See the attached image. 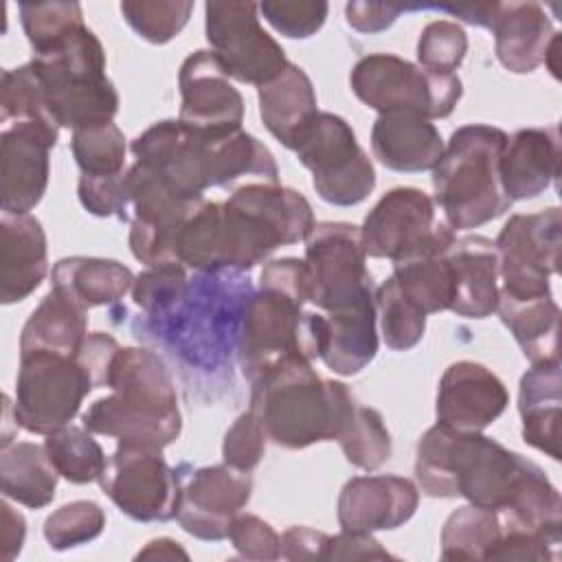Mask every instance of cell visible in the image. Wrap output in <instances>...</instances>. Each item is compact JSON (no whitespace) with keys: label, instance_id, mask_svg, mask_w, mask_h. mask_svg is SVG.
I'll use <instances>...</instances> for the list:
<instances>
[{"label":"cell","instance_id":"1","mask_svg":"<svg viewBox=\"0 0 562 562\" xmlns=\"http://www.w3.org/2000/svg\"><path fill=\"white\" fill-rule=\"evenodd\" d=\"M307 274L303 259L283 257L263 266L259 290L241 305L237 325V358L252 384L285 362H312L325 347L327 321L305 312Z\"/></svg>","mask_w":562,"mask_h":562},{"label":"cell","instance_id":"2","mask_svg":"<svg viewBox=\"0 0 562 562\" xmlns=\"http://www.w3.org/2000/svg\"><path fill=\"white\" fill-rule=\"evenodd\" d=\"M130 149L136 162L156 171L178 195L189 200H202L209 187H233L246 178L279 182L272 151L244 130L204 136L167 119L138 134Z\"/></svg>","mask_w":562,"mask_h":562},{"label":"cell","instance_id":"3","mask_svg":"<svg viewBox=\"0 0 562 562\" xmlns=\"http://www.w3.org/2000/svg\"><path fill=\"white\" fill-rule=\"evenodd\" d=\"M105 397L81 415L92 435L165 448L180 437L178 393L162 358L147 347H121L112 360Z\"/></svg>","mask_w":562,"mask_h":562},{"label":"cell","instance_id":"4","mask_svg":"<svg viewBox=\"0 0 562 562\" xmlns=\"http://www.w3.org/2000/svg\"><path fill=\"white\" fill-rule=\"evenodd\" d=\"M527 457L481 435L446 424L428 428L415 452V479L432 498L463 496L470 505L501 512L512 496Z\"/></svg>","mask_w":562,"mask_h":562},{"label":"cell","instance_id":"5","mask_svg":"<svg viewBox=\"0 0 562 562\" xmlns=\"http://www.w3.org/2000/svg\"><path fill=\"white\" fill-rule=\"evenodd\" d=\"M356 402L338 380H323L312 362H285L250 384V408L266 437L288 450L336 441Z\"/></svg>","mask_w":562,"mask_h":562},{"label":"cell","instance_id":"6","mask_svg":"<svg viewBox=\"0 0 562 562\" xmlns=\"http://www.w3.org/2000/svg\"><path fill=\"white\" fill-rule=\"evenodd\" d=\"M507 134L498 127L470 123L452 132L443 154L432 169L435 204L454 231L483 226L509 211L501 182V154Z\"/></svg>","mask_w":562,"mask_h":562},{"label":"cell","instance_id":"7","mask_svg":"<svg viewBox=\"0 0 562 562\" xmlns=\"http://www.w3.org/2000/svg\"><path fill=\"white\" fill-rule=\"evenodd\" d=\"M29 64L42 81L59 127L75 132L116 116L119 92L105 75V50L86 24L33 50Z\"/></svg>","mask_w":562,"mask_h":562},{"label":"cell","instance_id":"8","mask_svg":"<svg viewBox=\"0 0 562 562\" xmlns=\"http://www.w3.org/2000/svg\"><path fill=\"white\" fill-rule=\"evenodd\" d=\"M231 270H250L277 248L305 241L314 228L310 202L294 189L248 182L222 202Z\"/></svg>","mask_w":562,"mask_h":562},{"label":"cell","instance_id":"9","mask_svg":"<svg viewBox=\"0 0 562 562\" xmlns=\"http://www.w3.org/2000/svg\"><path fill=\"white\" fill-rule=\"evenodd\" d=\"M353 94L380 114L446 119L457 108L463 83L457 75L430 72L391 53L364 55L349 75Z\"/></svg>","mask_w":562,"mask_h":562},{"label":"cell","instance_id":"10","mask_svg":"<svg viewBox=\"0 0 562 562\" xmlns=\"http://www.w3.org/2000/svg\"><path fill=\"white\" fill-rule=\"evenodd\" d=\"M92 389L97 382L77 356L20 353L13 402L20 428L46 437L68 426Z\"/></svg>","mask_w":562,"mask_h":562},{"label":"cell","instance_id":"11","mask_svg":"<svg viewBox=\"0 0 562 562\" xmlns=\"http://www.w3.org/2000/svg\"><path fill=\"white\" fill-rule=\"evenodd\" d=\"M294 151L312 171V187L327 204H360L375 187L373 162L358 145L351 125L338 114L318 112Z\"/></svg>","mask_w":562,"mask_h":562},{"label":"cell","instance_id":"12","mask_svg":"<svg viewBox=\"0 0 562 562\" xmlns=\"http://www.w3.org/2000/svg\"><path fill=\"white\" fill-rule=\"evenodd\" d=\"M307 301L327 314L373 294L360 228L349 222H318L305 237Z\"/></svg>","mask_w":562,"mask_h":562},{"label":"cell","instance_id":"13","mask_svg":"<svg viewBox=\"0 0 562 562\" xmlns=\"http://www.w3.org/2000/svg\"><path fill=\"white\" fill-rule=\"evenodd\" d=\"M99 485L132 520L167 522L178 514L182 474L165 461L162 448L119 441Z\"/></svg>","mask_w":562,"mask_h":562},{"label":"cell","instance_id":"14","mask_svg":"<svg viewBox=\"0 0 562 562\" xmlns=\"http://www.w3.org/2000/svg\"><path fill=\"white\" fill-rule=\"evenodd\" d=\"M498 283L509 296H549L562 246V213L551 206L540 213L512 215L496 237Z\"/></svg>","mask_w":562,"mask_h":562},{"label":"cell","instance_id":"15","mask_svg":"<svg viewBox=\"0 0 562 562\" xmlns=\"http://www.w3.org/2000/svg\"><path fill=\"white\" fill-rule=\"evenodd\" d=\"M255 2H206L204 29L224 72L241 83L263 86L285 66L281 44L259 24Z\"/></svg>","mask_w":562,"mask_h":562},{"label":"cell","instance_id":"16","mask_svg":"<svg viewBox=\"0 0 562 562\" xmlns=\"http://www.w3.org/2000/svg\"><path fill=\"white\" fill-rule=\"evenodd\" d=\"M130 200V250L145 266L176 263V241L187 217L204 202L178 195L156 171L134 162L125 169Z\"/></svg>","mask_w":562,"mask_h":562},{"label":"cell","instance_id":"17","mask_svg":"<svg viewBox=\"0 0 562 562\" xmlns=\"http://www.w3.org/2000/svg\"><path fill=\"white\" fill-rule=\"evenodd\" d=\"M250 494V472L231 468L228 463L198 468L182 479L176 518L189 536L220 542L228 538L231 525L248 505Z\"/></svg>","mask_w":562,"mask_h":562},{"label":"cell","instance_id":"18","mask_svg":"<svg viewBox=\"0 0 562 562\" xmlns=\"http://www.w3.org/2000/svg\"><path fill=\"white\" fill-rule=\"evenodd\" d=\"M178 123L195 134L226 136L241 130L244 97L231 83L213 50L191 53L178 72Z\"/></svg>","mask_w":562,"mask_h":562},{"label":"cell","instance_id":"19","mask_svg":"<svg viewBox=\"0 0 562 562\" xmlns=\"http://www.w3.org/2000/svg\"><path fill=\"white\" fill-rule=\"evenodd\" d=\"M439 226L428 193L415 187H397L386 191L369 211L360 237L369 257L397 261L428 246Z\"/></svg>","mask_w":562,"mask_h":562},{"label":"cell","instance_id":"20","mask_svg":"<svg viewBox=\"0 0 562 562\" xmlns=\"http://www.w3.org/2000/svg\"><path fill=\"white\" fill-rule=\"evenodd\" d=\"M59 132L18 121L0 134V206L7 213H29L46 193L48 156Z\"/></svg>","mask_w":562,"mask_h":562},{"label":"cell","instance_id":"21","mask_svg":"<svg viewBox=\"0 0 562 562\" xmlns=\"http://www.w3.org/2000/svg\"><path fill=\"white\" fill-rule=\"evenodd\" d=\"M509 404L501 378L472 360L452 362L437 389V422L463 432H481L496 422Z\"/></svg>","mask_w":562,"mask_h":562},{"label":"cell","instance_id":"22","mask_svg":"<svg viewBox=\"0 0 562 562\" xmlns=\"http://www.w3.org/2000/svg\"><path fill=\"white\" fill-rule=\"evenodd\" d=\"M419 505V490L395 474L353 476L338 496V525L347 531H384L408 522Z\"/></svg>","mask_w":562,"mask_h":562},{"label":"cell","instance_id":"23","mask_svg":"<svg viewBox=\"0 0 562 562\" xmlns=\"http://www.w3.org/2000/svg\"><path fill=\"white\" fill-rule=\"evenodd\" d=\"M48 270L46 233L31 213L0 217V301L20 303L31 296Z\"/></svg>","mask_w":562,"mask_h":562},{"label":"cell","instance_id":"24","mask_svg":"<svg viewBox=\"0 0 562 562\" xmlns=\"http://www.w3.org/2000/svg\"><path fill=\"white\" fill-rule=\"evenodd\" d=\"M452 272L450 312L463 318H485L498 301V252L485 235L457 237L448 248Z\"/></svg>","mask_w":562,"mask_h":562},{"label":"cell","instance_id":"25","mask_svg":"<svg viewBox=\"0 0 562 562\" xmlns=\"http://www.w3.org/2000/svg\"><path fill=\"white\" fill-rule=\"evenodd\" d=\"M498 171L503 189L512 202L544 193L560 171L558 127H525L507 136Z\"/></svg>","mask_w":562,"mask_h":562},{"label":"cell","instance_id":"26","mask_svg":"<svg viewBox=\"0 0 562 562\" xmlns=\"http://www.w3.org/2000/svg\"><path fill=\"white\" fill-rule=\"evenodd\" d=\"M494 35L496 59L516 75L533 72L555 31L538 2H494L487 26Z\"/></svg>","mask_w":562,"mask_h":562},{"label":"cell","instance_id":"27","mask_svg":"<svg viewBox=\"0 0 562 562\" xmlns=\"http://www.w3.org/2000/svg\"><path fill=\"white\" fill-rule=\"evenodd\" d=\"M373 156L391 171H432L443 154L439 130L413 114H380L371 127Z\"/></svg>","mask_w":562,"mask_h":562},{"label":"cell","instance_id":"28","mask_svg":"<svg viewBox=\"0 0 562 562\" xmlns=\"http://www.w3.org/2000/svg\"><path fill=\"white\" fill-rule=\"evenodd\" d=\"M454 239V231L441 222L428 246L393 261V279L397 281L400 292L426 316L450 307L452 272L448 248Z\"/></svg>","mask_w":562,"mask_h":562},{"label":"cell","instance_id":"29","mask_svg":"<svg viewBox=\"0 0 562 562\" xmlns=\"http://www.w3.org/2000/svg\"><path fill=\"white\" fill-rule=\"evenodd\" d=\"M316 114V92L301 66L288 61L274 79L259 86V116L283 147L294 151Z\"/></svg>","mask_w":562,"mask_h":562},{"label":"cell","instance_id":"30","mask_svg":"<svg viewBox=\"0 0 562 562\" xmlns=\"http://www.w3.org/2000/svg\"><path fill=\"white\" fill-rule=\"evenodd\" d=\"M518 413L522 419V439L553 461H560L562 373L558 358L536 362L520 378Z\"/></svg>","mask_w":562,"mask_h":562},{"label":"cell","instance_id":"31","mask_svg":"<svg viewBox=\"0 0 562 562\" xmlns=\"http://www.w3.org/2000/svg\"><path fill=\"white\" fill-rule=\"evenodd\" d=\"M325 347L321 360L338 375L360 373L378 353L375 292L356 305L325 316Z\"/></svg>","mask_w":562,"mask_h":562},{"label":"cell","instance_id":"32","mask_svg":"<svg viewBox=\"0 0 562 562\" xmlns=\"http://www.w3.org/2000/svg\"><path fill=\"white\" fill-rule=\"evenodd\" d=\"M132 285V270L114 259L66 257L59 259L50 272V290L81 310L116 303Z\"/></svg>","mask_w":562,"mask_h":562},{"label":"cell","instance_id":"33","mask_svg":"<svg viewBox=\"0 0 562 562\" xmlns=\"http://www.w3.org/2000/svg\"><path fill=\"white\" fill-rule=\"evenodd\" d=\"M496 312L531 364L558 358L560 307L553 294L509 296L498 290Z\"/></svg>","mask_w":562,"mask_h":562},{"label":"cell","instance_id":"34","mask_svg":"<svg viewBox=\"0 0 562 562\" xmlns=\"http://www.w3.org/2000/svg\"><path fill=\"white\" fill-rule=\"evenodd\" d=\"M88 336V310H81L50 290L26 318L20 334V353L50 351L77 356Z\"/></svg>","mask_w":562,"mask_h":562},{"label":"cell","instance_id":"35","mask_svg":"<svg viewBox=\"0 0 562 562\" xmlns=\"http://www.w3.org/2000/svg\"><path fill=\"white\" fill-rule=\"evenodd\" d=\"M59 472L46 448L33 441H13L0 448V483L4 498L42 509L55 498Z\"/></svg>","mask_w":562,"mask_h":562},{"label":"cell","instance_id":"36","mask_svg":"<svg viewBox=\"0 0 562 562\" xmlns=\"http://www.w3.org/2000/svg\"><path fill=\"white\" fill-rule=\"evenodd\" d=\"M501 536L503 527L496 512L476 505H463L454 509L443 522L441 558L487 560Z\"/></svg>","mask_w":562,"mask_h":562},{"label":"cell","instance_id":"37","mask_svg":"<svg viewBox=\"0 0 562 562\" xmlns=\"http://www.w3.org/2000/svg\"><path fill=\"white\" fill-rule=\"evenodd\" d=\"M44 448L59 476L75 485L99 481L108 465L103 448L83 426L68 424L46 435Z\"/></svg>","mask_w":562,"mask_h":562},{"label":"cell","instance_id":"38","mask_svg":"<svg viewBox=\"0 0 562 562\" xmlns=\"http://www.w3.org/2000/svg\"><path fill=\"white\" fill-rule=\"evenodd\" d=\"M345 459L360 470H378L391 457V435L382 415L369 406H353L340 435L336 437Z\"/></svg>","mask_w":562,"mask_h":562},{"label":"cell","instance_id":"39","mask_svg":"<svg viewBox=\"0 0 562 562\" xmlns=\"http://www.w3.org/2000/svg\"><path fill=\"white\" fill-rule=\"evenodd\" d=\"M9 119L35 121V123H42V125L59 132V125L50 112L42 81L37 79L31 64L9 68L2 72L0 121L7 123Z\"/></svg>","mask_w":562,"mask_h":562},{"label":"cell","instance_id":"40","mask_svg":"<svg viewBox=\"0 0 562 562\" xmlns=\"http://www.w3.org/2000/svg\"><path fill=\"white\" fill-rule=\"evenodd\" d=\"M375 312L384 345L391 351H408L424 338L426 314L400 292L393 274L375 290Z\"/></svg>","mask_w":562,"mask_h":562},{"label":"cell","instance_id":"41","mask_svg":"<svg viewBox=\"0 0 562 562\" xmlns=\"http://www.w3.org/2000/svg\"><path fill=\"white\" fill-rule=\"evenodd\" d=\"M70 149L83 176H119L125 167V136L110 121L72 132Z\"/></svg>","mask_w":562,"mask_h":562},{"label":"cell","instance_id":"42","mask_svg":"<svg viewBox=\"0 0 562 562\" xmlns=\"http://www.w3.org/2000/svg\"><path fill=\"white\" fill-rule=\"evenodd\" d=\"M121 15L130 29L149 44H167L189 22L193 2L189 0H130L121 2Z\"/></svg>","mask_w":562,"mask_h":562},{"label":"cell","instance_id":"43","mask_svg":"<svg viewBox=\"0 0 562 562\" xmlns=\"http://www.w3.org/2000/svg\"><path fill=\"white\" fill-rule=\"evenodd\" d=\"M105 512L94 501H72L44 520V538L53 551H66L101 536Z\"/></svg>","mask_w":562,"mask_h":562},{"label":"cell","instance_id":"44","mask_svg":"<svg viewBox=\"0 0 562 562\" xmlns=\"http://www.w3.org/2000/svg\"><path fill=\"white\" fill-rule=\"evenodd\" d=\"M187 296V272L180 261L149 266L134 279L132 299L151 318L169 316Z\"/></svg>","mask_w":562,"mask_h":562},{"label":"cell","instance_id":"45","mask_svg":"<svg viewBox=\"0 0 562 562\" xmlns=\"http://www.w3.org/2000/svg\"><path fill=\"white\" fill-rule=\"evenodd\" d=\"M20 20L33 50L83 24L79 2H20Z\"/></svg>","mask_w":562,"mask_h":562},{"label":"cell","instance_id":"46","mask_svg":"<svg viewBox=\"0 0 562 562\" xmlns=\"http://www.w3.org/2000/svg\"><path fill=\"white\" fill-rule=\"evenodd\" d=\"M468 53L465 31L450 20H435L424 26L417 40V61L430 72L454 75Z\"/></svg>","mask_w":562,"mask_h":562},{"label":"cell","instance_id":"47","mask_svg":"<svg viewBox=\"0 0 562 562\" xmlns=\"http://www.w3.org/2000/svg\"><path fill=\"white\" fill-rule=\"evenodd\" d=\"M263 20L283 37H312L327 20L329 4L323 0H270L261 2Z\"/></svg>","mask_w":562,"mask_h":562},{"label":"cell","instance_id":"48","mask_svg":"<svg viewBox=\"0 0 562 562\" xmlns=\"http://www.w3.org/2000/svg\"><path fill=\"white\" fill-rule=\"evenodd\" d=\"M266 430L252 411L241 413L224 435L222 459L231 468L252 472L266 452Z\"/></svg>","mask_w":562,"mask_h":562},{"label":"cell","instance_id":"49","mask_svg":"<svg viewBox=\"0 0 562 562\" xmlns=\"http://www.w3.org/2000/svg\"><path fill=\"white\" fill-rule=\"evenodd\" d=\"M79 202L97 217H119L130 222V200L125 171L119 176H83L77 184Z\"/></svg>","mask_w":562,"mask_h":562},{"label":"cell","instance_id":"50","mask_svg":"<svg viewBox=\"0 0 562 562\" xmlns=\"http://www.w3.org/2000/svg\"><path fill=\"white\" fill-rule=\"evenodd\" d=\"M233 549L246 560H279L281 536L255 514H237L228 531Z\"/></svg>","mask_w":562,"mask_h":562},{"label":"cell","instance_id":"51","mask_svg":"<svg viewBox=\"0 0 562 562\" xmlns=\"http://www.w3.org/2000/svg\"><path fill=\"white\" fill-rule=\"evenodd\" d=\"M395 558L389 553L371 533L367 531H347L342 529L336 536H329L323 560H389Z\"/></svg>","mask_w":562,"mask_h":562},{"label":"cell","instance_id":"52","mask_svg":"<svg viewBox=\"0 0 562 562\" xmlns=\"http://www.w3.org/2000/svg\"><path fill=\"white\" fill-rule=\"evenodd\" d=\"M411 4L397 2H349L345 7L347 24L358 33H380L386 31Z\"/></svg>","mask_w":562,"mask_h":562},{"label":"cell","instance_id":"53","mask_svg":"<svg viewBox=\"0 0 562 562\" xmlns=\"http://www.w3.org/2000/svg\"><path fill=\"white\" fill-rule=\"evenodd\" d=\"M329 536L312 527H290L281 536V558L285 560H323Z\"/></svg>","mask_w":562,"mask_h":562},{"label":"cell","instance_id":"54","mask_svg":"<svg viewBox=\"0 0 562 562\" xmlns=\"http://www.w3.org/2000/svg\"><path fill=\"white\" fill-rule=\"evenodd\" d=\"M0 509H2L0 555H2L4 562H11L22 551V544H24V538H26V520L18 509L11 507L9 498L2 501Z\"/></svg>","mask_w":562,"mask_h":562},{"label":"cell","instance_id":"55","mask_svg":"<svg viewBox=\"0 0 562 562\" xmlns=\"http://www.w3.org/2000/svg\"><path fill=\"white\" fill-rule=\"evenodd\" d=\"M136 558H151V560H189V553L180 547V542L171 540V538H156L151 542H147L138 553Z\"/></svg>","mask_w":562,"mask_h":562},{"label":"cell","instance_id":"56","mask_svg":"<svg viewBox=\"0 0 562 562\" xmlns=\"http://www.w3.org/2000/svg\"><path fill=\"white\" fill-rule=\"evenodd\" d=\"M558 44H560V33H555L553 35V40L549 42V46H547V50H544V66L551 70V75L558 79L560 75H558Z\"/></svg>","mask_w":562,"mask_h":562}]
</instances>
